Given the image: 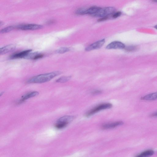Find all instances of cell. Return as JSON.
<instances>
[{"mask_svg":"<svg viewBox=\"0 0 157 157\" xmlns=\"http://www.w3.org/2000/svg\"><path fill=\"white\" fill-rule=\"evenodd\" d=\"M61 74L60 71H56L50 73L41 74L33 77L28 80L29 83H43L50 81L55 77Z\"/></svg>","mask_w":157,"mask_h":157,"instance_id":"cell-1","label":"cell"},{"mask_svg":"<svg viewBox=\"0 0 157 157\" xmlns=\"http://www.w3.org/2000/svg\"><path fill=\"white\" fill-rule=\"evenodd\" d=\"M74 119L71 116H64L57 120L55 124L56 127L58 129H62L65 127Z\"/></svg>","mask_w":157,"mask_h":157,"instance_id":"cell-2","label":"cell"},{"mask_svg":"<svg viewBox=\"0 0 157 157\" xmlns=\"http://www.w3.org/2000/svg\"><path fill=\"white\" fill-rule=\"evenodd\" d=\"M112 105L110 103H103L99 105L88 112L86 114L87 117H89L96 113L103 110L111 109Z\"/></svg>","mask_w":157,"mask_h":157,"instance_id":"cell-3","label":"cell"},{"mask_svg":"<svg viewBox=\"0 0 157 157\" xmlns=\"http://www.w3.org/2000/svg\"><path fill=\"white\" fill-rule=\"evenodd\" d=\"M115 10L114 8L111 7L100 8V9L93 16L95 17H101L108 16L114 13Z\"/></svg>","mask_w":157,"mask_h":157,"instance_id":"cell-4","label":"cell"},{"mask_svg":"<svg viewBox=\"0 0 157 157\" xmlns=\"http://www.w3.org/2000/svg\"><path fill=\"white\" fill-rule=\"evenodd\" d=\"M18 29L22 30H35L43 28V26L35 24L22 25L16 27Z\"/></svg>","mask_w":157,"mask_h":157,"instance_id":"cell-5","label":"cell"},{"mask_svg":"<svg viewBox=\"0 0 157 157\" xmlns=\"http://www.w3.org/2000/svg\"><path fill=\"white\" fill-rule=\"evenodd\" d=\"M105 43V39H104L99 40L86 47L85 50L86 51H89L100 48L103 46Z\"/></svg>","mask_w":157,"mask_h":157,"instance_id":"cell-6","label":"cell"},{"mask_svg":"<svg viewBox=\"0 0 157 157\" xmlns=\"http://www.w3.org/2000/svg\"><path fill=\"white\" fill-rule=\"evenodd\" d=\"M126 47L124 44L118 41H114L107 45L106 48L108 49H124Z\"/></svg>","mask_w":157,"mask_h":157,"instance_id":"cell-7","label":"cell"},{"mask_svg":"<svg viewBox=\"0 0 157 157\" xmlns=\"http://www.w3.org/2000/svg\"><path fill=\"white\" fill-rule=\"evenodd\" d=\"M16 46L13 44L7 45L0 49V54L3 55L13 51L16 48Z\"/></svg>","mask_w":157,"mask_h":157,"instance_id":"cell-8","label":"cell"},{"mask_svg":"<svg viewBox=\"0 0 157 157\" xmlns=\"http://www.w3.org/2000/svg\"><path fill=\"white\" fill-rule=\"evenodd\" d=\"M32 51L31 50H27L24 51L19 53H15L12 55L11 56V59H17L25 58V57Z\"/></svg>","mask_w":157,"mask_h":157,"instance_id":"cell-9","label":"cell"},{"mask_svg":"<svg viewBox=\"0 0 157 157\" xmlns=\"http://www.w3.org/2000/svg\"><path fill=\"white\" fill-rule=\"evenodd\" d=\"M123 124L122 122L118 121L105 124L103 126L102 128L104 129H111L122 125Z\"/></svg>","mask_w":157,"mask_h":157,"instance_id":"cell-10","label":"cell"},{"mask_svg":"<svg viewBox=\"0 0 157 157\" xmlns=\"http://www.w3.org/2000/svg\"><path fill=\"white\" fill-rule=\"evenodd\" d=\"M43 56L42 54L38 53H30L25 57L28 59L36 60L42 58Z\"/></svg>","mask_w":157,"mask_h":157,"instance_id":"cell-11","label":"cell"},{"mask_svg":"<svg viewBox=\"0 0 157 157\" xmlns=\"http://www.w3.org/2000/svg\"><path fill=\"white\" fill-rule=\"evenodd\" d=\"M141 100L145 101H153L157 100V92L145 95L141 98Z\"/></svg>","mask_w":157,"mask_h":157,"instance_id":"cell-12","label":"cell"},{"mask_svg":"<svg viewBox=\"0 0 157 157\" xmlns=\"http://www.w3.org/2000/svg\"><path fill=\"white\" fill-rule=\"evenodd\" d=\"M38 93L37 92H33L27 93L22 97L19 103H21L29 98L38 96Z\"/></svg>","mask_w":157,"mask_h":157,"instance_id":"cell-13","label":"cell"},{"mask_svg":"<svg viewBox=\"0 0 157 157\" xmlns=\"http://www.w3.org/2000/svg\"><path fill=\"white\" fill-rule=\"evenodd\" d=\"M154 153L153 150H145L141 153L137 155L136 156L137 157H150L153 155Z\"/></svg>","mask_w":157,"mask_h":157,"instance_id":"cell-14","label":"cell"},{"mask_svg":"<svg viewBox=\"0 0 157 157\" xmlns=\"http://www.w3.org/2000/svg\"><path fill=\"white\" fill-rule=\"evenodd\" d=\"M100 8L96 6L90 7L87 9V14L92 15L93 16L98 11Z\"/></svg>","mask_w":157,"mask_h":157,"instance_id":"cell-15","label":"cell"},{"mask_svg":"<svg viewBox=\"0 0 157 157\" xmlns=\"http://www.w3.org/2000/svg\"><path fill=\"white\" fill-rule=\"evenodd\" d=\"M71 77L70 76H64L61 77L56 80V82H60V83H64L68 82L70 79Z\"/></svg>","mask_w":157,"mask_h":157,"instance_id":"cell-16","label":"cell"},{"mask_svg":"<svg viewBox=\"0 0 157 157\" xmlns=\"http://www.w3.org/2000/svg\"><path fill=\"white\" fill-rule=\"evenodd\" d=\"M70 51V49L68 47H61L57 50L56 52L57 54H62L67 52Z\"/></svg>","mask_w":157,"mask_h":157,"instance_id":"cell-17","label":"cell"},{"mask_svg":"<svg viewBox=\"0 0 157 157\" xmlns=\"http://www.w3.org/2000/svg\"><path fill=\"white\" fill-rule=\"evenodd\" d=\"M125 50L129 52H133L136 51L137 49V47L136 46H129L125 47Z\"/></svg>","mask_w":157,"mask_h":157,"instance_id":"cell-18","label":"cell"},{"mask_svg":"<svg viewBox=\"0 0 157 157\" xmlns=\"http://www.w3.org/2000/svg\"><path fill=\"white\" fill-rule=\"evenodd\" d=\"M14 28L13 26H10L7 27L1 30V33L2 34L6 33L9 32L13 30Z\"/></svg>","mask_w":157,"mask_h":157,"instance_id":"cell-19","label":"cell"},{"mask_svg":"<svg viewBox=\"0 0 157 157\" xmlns=\"http://www.w3.org/2000/svg\"><path fill=\"white\" fill-rule=\"evenodd\" d=\"M87 9L84 8H81L77 10L76 12V13L79 15H84L87 14Z\"/></svg>","mask_w":157,"mask_h":157,"instance_id":"cell-20","label":"cell"},{"mask_svg":"<svg viewBox=\"0 0 157 157\" xmlns=\"http://www.w3.org/2000/svg\"><path fill=\"white\" fill-rule=\"evenodd\" d=\"M121 14V12H117L116 13H114L112 17L114 18H116L119 17Z\"/></svg>","mask_w":157,"mask_h":157,"instance_id":"cell-21","label":"cell"},{"mask_svg":"<svg viewBox=\"0 0 157 157\" xmlns=\"http://www.w3.org/2000/svg\"><path fill=\"white\" fill-rule=\"evenodd\" d=\"M108 18V16H105L102 17L100 19L98 20V21L99 22L107 20Z\"/></svg>","mask_w":157,"mask_h":157,"instance_id":"cell-22","label":"cell"},{"mask_svg":"<svg viewBox=\"0 0 157 157\" xmlns=\"http://www.w3.org/2000/svg\"><path fill=\"white\" fill-rule=\"evenodd\" d=\"M102 93L101 91L100 90H96L94 91L93 93V95H97L101 94Z\"/></svg>","mask_w":157,"mask_h":157,"instance_id":"cell-23","label":"cell"},{"mask_svg":"<svg viewBox=\"0 0 157 157\" xmlns=\"http://www.w3.org/2000/svg\"><path fill=\"white\" fill-rule=\"evenodd\" d=\"M152 117H157V112L154 113L151 115Z\"/></svg>","mask_w":157,"mask_h":157,"instance_id":"cell-24","label":"cell"},{"mask_svg":"<svg viewBox=\"0 0 157 157\" xmlns=\"http://www.w3.org/2000/svg\"><path fill=\"white\" fill-rule=\"evenodd\" d=\"M152 1L154 2L157 3V0H152Z\"/></svg>","mask_w":157,"mask_h":157,"instance_id":"cell-25","label":"cell"},{"mask_svg":"<svg viewBox=\"0 0 157 157\" xmlns=\"http://www.w3.org/2000/svg\"><path fill=\"white\" fill-rule=\"evenodd\" d=\"M154 28L157 30V25L155 26L154 27Z\"/></svg>","mask_w":157,"mask_h":157,"instance_id":"cell-26","label":"cell"}]
</instances>
